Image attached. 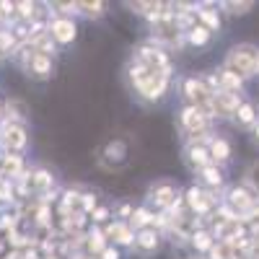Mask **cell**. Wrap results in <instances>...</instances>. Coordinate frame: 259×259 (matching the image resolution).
Returning <instances> with one entry per match:
<instances>
[{"label": "cell", "instance_id": "cell-1", "mask_svg": "<svg viewBox=\"0 0 259 259\" xmlns=\"http://www.w3.org/2000/svg\"><path fill=\"white\" fill-rule=\"evenodd\" d=\"M259 68V50L251 47V45H239L233 47L226 57V70L239 75V78H249L254 75Z\"/></svg>", "mask_w": 259, "mask_h": 259}, {"label": "cell", "instance_id": "cell-2", "mask_svg": "<svg viewBox=\"0 0 259 259\" xmlns=\"http://www.w3.org/2000/svg\"><path fill=\"white\" fill-rule=\"evenodd\" d=\"M133 80L138 85V91L148 99H158L166 89V73H158L148 65H140V68L133 70Z\"/></svg>", "mask_w": 259, "mask_h": 259}, {"label": "cell", "instance_id": "cell-3", "mask_svg": "<svg viewBox=\"0 0 259 259\" xmlns=\"http://www.w3.org/2000/svg\"><path fill=\"white\" fill-rule=\"evenodd\" d=\"M182 122L192 130V133H197V130H202V124H205V114H202V109H197V106H187V109L182 112Z\"/></svg>", "mask_w": 259, "mask_h": 259}, {"label": "cell", "instance_id": "cell-4", "mask_svg": "<svg viewBox=\"0 0 259 259\" xmlns=\"http://www.w3.org/2000/svg\"><path fill=\"white\" fill-rule=\"evenodd\" d=\"M52 34H55L57 41H73L75 24H73V21H55V24H52Z\"/></svg>", "mask_w": 259, "mask_h": 259}, {"label": "cell", "instance_id": "cell-5", "mask_svg": "<svg viewBox=\"0 0 259 259\" xmlns=\"http://www.w3.org/2000/svg\"><path fill=\"white\" fill-rule=\"evenodd\" d=\"M174 197H177V192H174V187H171V184L161 182V184H156V187H153V200H156L161 207L171 205V200H174Z\"/></svg>", "mask_w": 259, "mask_h": 259}, {"label": "cell", "instance_id": "cell-6", "mask_svg": "<svg viewBox=\"0 0 259 259\" xmlns=\"http://www.w3.org/2000/svg\"><path fill=\"white\" fill-rule=\"evenodd\" d=\"M31 70H34L39 78H47V75L52 73V62H50V57H47L45 52L34 55V57H31Z\"/></svg>", "mask_w": 259, "mask_h": 259}, {"label": "cell", "instance_id": "cell-7", "mask_svg": "<svg viewBox=\"0 0 259 259\" xmlns=\"http://www.w3.org/2000/svg\"><path fill=\"white\" fill-rule=\"evenodd\" d=\"M187 200H189V207H192V210H197V212H205L207 205H210V200L205 197V192H200L197 187H192V189H189V197H187Z\"/></svg>", "mask_w": 259, "mask_h": 259}, {"label": "cell", "instance_id": "cell-8", "mask_svg": "<svg viewBox=\"0 0 259 259\" xmlns=\"http://www.w3.org/2000/svg\"><path fill=\"white\" fill-rule=\"evenodd\" d=\"M138 246L148 254V251H153L156 246H158V236H156V231H140V236H138Z\"/></svg>", "mask_w": 259, "mask_h": 259}, {"label": "cell", "instance_id": "cell-9", "mask_svg": "<svg viewBox=\"0 0 259 259\" xmlns=\"http://www.w3.org/2000/svg\"><path fill=\"white\" fill-rule=\"evenodd\" d=\"M6 143H8L11 148H24V145H26L24 130H21V127H8V130H6Z\"/></svg>", "mask_w": 259, "mask_h": 259}, {"label": "cell", "instance_id": "cell-10", "mask_svg": "<svg viewBox=\"0 0 259 259\" xmlns=\"http://www.w3.org/2000/svg\"><path fill=\"white\" fill-rule=\"evenodd\" d=\"M31 187L34 189H47V187H52V177L47 174V171H36V174L31 177Z\"/></svg>", "mask_w": 259, "mask_h": 259}, {"label": "cell", "instance_id": "cell-11", "mask_svg": "<svg viewBox=\"0 0 259 259\" xmlns=\"http://www.w3.org/2000/svg\"><path fill=\"white\" fill-rule=\"evenodd\" d=\"M212 259H236L233 244H218L212 249Z\"/></svg>", "mask_w": 259, "mask_h": 259}, {"label": "cell", "instance_id": "cell-12", "mask_svg": "<svg viewBox=\"0 0 259 259\" xmlns=\"http://www.w3.org/2000/svg\"><path fill=\"white\" fill-rule=\"evenodd\" d=\"M212 156H215V158H221V161H226V158L231 156L228 143H226V140H215V143H212Z\"/></svg>", "mask_w": 259, "mask_h": 259}, {"label": "cell", "instance_id": "cell-13", "mask_svg": "<svg viewBox=\"0 0 259 259\" xmlns=\"http://www.w3.org/2000/svg\"><path fill=\"white\" fill-rule=\"evenodd\" d=\"M231 202L239 205V207H246V205H251V197H249L244 189H233V192H231Z\"/></svg>", "mask_w": 259, "mask_h": 259}, {"label": "cell", "instance_id": "cell-14", "mask_svg": "<svg viewBox=\"0 0 259 259\" xmlns=\"http://www.w3.org/2000/svg\"><path fill=\"white\" fill-rule=\"evenodd\" d=\"M109 236H117L119 244H130V241H133V236H130V231L124 226H112L109 228Z\"/></svg>", "mask_w": 259, "mask_h": 259}, {"label": "cell", "instance_id": "cell-15", "mask_svg": "<svg viewBox=\"0 0 259 259\" xmlns=\"http://www.w3.org/2000/svg\"><path fill=\"white\" fill-rule=\"evenodd\" d=\"M221 80H223V85H228V89H239V85H241V78L228 73V70H221Z\"/></svg>", "mask_w": 259, "mask_h": 259}, {"label": "cell", "instance_id": "cell-16", "mask_svg": "<svg viewBox=\"0 0 259 259\" xmlns=\"http://www.w3.org/2000/svg\"><path fill=\"white\" fill-rule=\"evenodd\" d=\"M189 39L194 41V45H205V41H207V29H192V34H189Z\"/></svg>", "mask_w": 259, "mask_h": 259}, {"label": "cell", "instance_id": "cell-17", "mask_svg": "<svg viewBox=\"0 0 259 259\" xmlns=\"http://www.w3.org/2000/svg\"><path fill=\"white\" fill-rule=\"evenodd\" d=\"M226 8H231V13H246L249 8H254V3H226Z\"/></svg>", "mask_w": 259, "mask_h": 259}, {"label": "cell", "instance_id": "cell-18", "mask_svg": "<svg viewBox=\"0 0 259 259\" xmlns=\"http://www.w3.org/2000/svg\"><path fill=\"white\" fill-rule=\"evenodd\" d=\"M239 119H241V124H249L251 119H254V109L246 104V106H241V112H239Z\"/></svg>", "mask_w": 259, "mask_h": 259}, {"label": "cell", "instance_id": "cell-19", "mask_svg": "<svg viewBox=\"0 0 259 259\" xmlns=\"http://www.w3.org/2000/svg\"><path fill=\"white\" fill-rule=\"evenodd\" d=\"M189 156H192V161L197 163V166H202V163L207 161V158H205V150H202V148H192V150H189Z\"/></svg>", "mask_w": 259, "mask_h": 259}, {"label": "cell", "instance_id": "cell-20", "mask_svg": "<svg viewBox=\"0 0 259 259\" xmlns=\"http://www.w3.org/2000/svg\"><path fill=\"white\" fill-rule=\"evenodd\" d=\"M194 246H197V249H207L210 246V236L207 233H197V236H194Z\"/></svg>", "mask_w": 259, "mask_h": 259}, {"label": "cell", "instance_id": "cell-21", "mask_svg": "<svg viewBox=\"0 0 259 259\" xmlns=\"http://www.w3.org/2000/svg\"><path fill=\"white\" fill-rule=\"evenodd\" d=\"M205 179L210 184H221V171H215V168H205Z\"/></svg>", "mask_w": 259, "mask_h": 259}, {"label": "cell", "instance_id": "cell-22", "mask_svg": "<svg viewBox=\"0 0 259 259\" xmlns=\"http://www.w3.org/2000/svg\"><path fill=\"white\" fill-rule=\"evenodd\" d=\"M133 221H135V226H145V223L150 221V215H148L145 210H138V212H135V218H133Z\"/></svg>", "mask_w": 259, "mask_h": 259}, {"label": "cell", "instance_id": "cell-23", "mask_svg": "<svg viewBox=\"0 0 259 259\" xmlns=\"http://www.w3.org/2000/svg\"><path fill=\"white\" fill-rule=\"evenodd\" d=\"M6 168L11 171V174H16V171L21 168V161H18V158H8V161H6Z\"/></svg>", "mask_w": 259, "mask_h": 259}, {"label": "cell", "instance_id": "cell-24", "mask_svg": "<svg viewBox=\"0 0 259 259\" xmlns=\"http://www.w3.org/2000/svg\"><path fill=\"white\" fill-rule=\"evenodd\" d=\"M94 205H96V197H94V194H85V197H83V207H85V210H91Z\"/></svg>", "mask_w": 259, "mask_h": 259}, {"label": "cell", "instance_id": "cell-25", "mask_svg": "<svg viewBox=\"0 0 259 259\" xmlns=\"http://www.w3.org/2000/svg\"><path fill=\"white\" fill-rule=\"evenodd\" d=\"M89 246H91L94 251H99V249H101V236H99V233H96V236H91V241H89Z\"/></svg>", "mask_w": 259, "mask_h": 259}, {"label": "cell", "instance_id": "cell-26", "mask_svg": "<svg viewBox=\"0 0 259 259\" xmlns=\"http://www.w3.org/2000/svg\"><path fill=\"white\" fill-rule=\"evenodd\" d=\"M200 16H202V18H205V21H207V24H210V26H218V18H215V16H212V13H207V11H202V13H200Z\"/></svg>", "mask_w": 259, "mask_h": 259}, {"label": "cell", "instance_id": "cell-27", "mask_svg": "<svg viewBox=\"0 0 259 259\" xmlns=\"http://www.w3.org/2000/svg\"><path fill=\"white\" fill-rule=\"evenodd\" d=\"M104 259H119V256H117V251L109 249V251H104Z\"/></svg>", "mask_w": 259, "mask_h": 259}, {"label": "cell", "instance_id": "cell-28", "mask_svg": "<svg viewBox=\"0 0 259 259\" xmlns=\"http://www.w3.org/2000/svg\"><path fill=\"white\" fill-rule=\"evenodd\" d=\"M256 135H259V130H256Z\"/></svg>", "mask_w": 259, "mask_h": 259}, {"label": "cell", "instance_id": "cell-29", "mask_svg": "<svg viewBox=\"0 0 259 259\" xmlns=\"http://www.w3.org/2000/svg\"><path fill=\"white\" fill-rule=\"evenodd\" d=\"M256 70H259V68H256Z\"/></svg>", "mask_w": 259, "mask_h": 259}]
</instances>
